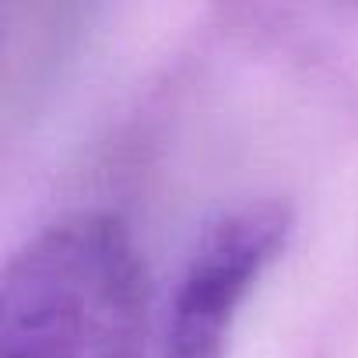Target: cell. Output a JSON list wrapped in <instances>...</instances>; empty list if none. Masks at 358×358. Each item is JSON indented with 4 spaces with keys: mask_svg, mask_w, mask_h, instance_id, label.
<instances>
[{
    "mask_svg": "<svg viewBox=\"0 0 358 358\" xmlns=\"http://www.w3.org/2000/svg\"><path fill=\"white\" fill-rule=\"evenodd\" d=\"M148 274L113 211H74L22 243L0 278V358H144Z\"/></svg>",
    "mask_w": 358,
    "mask_h": 358,
    "instance_id": "1",
    "label": "cell"
},
{
    "mask_svg": "<svg viewBox=\"0 0 358 358\" xmlns=\"http://www.w3.org/2000/svg\"><path fill=\"white\" fill-rule=\"evenodd\" d=\"M292 208L250 201L204 225L169 302L158 358H225L239 306L285 250Z\"/></svg>",
    "mask_w": 358,
    "mask_h": 358,
    "instance_id": "2",
    "label": "cell"
}]
</instances>
